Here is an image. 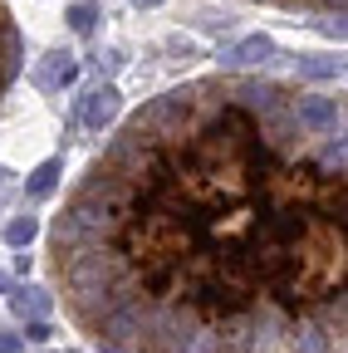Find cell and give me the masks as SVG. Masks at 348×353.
<instances>
[{
    "instance_id": "cell-12",
    "label": "cell",
    "mask_w": 348,
    "mask_h": 353,
    "mask_svg": "<svg viewBox=\"0 0 348 353\" xmlns=\"http://www.w3.org/2000/svg\"><path fill=\"white\" fill-rule=\"evenodd\" d=\"M50 334H54V329H50L45 319H34V324H30V339H34V343H50Z\"/></svg>"
},
{
    "instance_id": "cell-9",
    "label": "cell",
    "mask_w": 348,
    "mask_h": 353,
    "mask_svg": "<svg viewBox=\"0 0 348 353\" xmlns=\"http://www.w3.org/2000/svg\"><path fill=\"white\" fill-rule=\"evenodd\" d=\"M34 231H39V221H34V216H15L10 226H6V241H10V245H30Z\"/></svg>"
},
{
    "instance_id": "cell-8",
    "label": "cell",
    "mask_w": 348,
    "mask_h": 353,
    "mask_svg": "<svg viewBox=\"0 0 348 353\" xmlns=\"http://www.w3.org/2000/svg\"><path fill=\"white\" fill-rule=\"evenodd\" d=\"M54 182H59V162H39V167H34V176H30V196L54 192Z\"/></svg>"
},
{
    "instance_id": "cell-1",
    "label": "cell",
    "mask_w": 348,
    "mask_h": 353,
    "mask_svg": "<svg viewBox=\"0 0 348 353\" xmlns=\"http://www.w3.org/2000/svg\"><path fill=\"white\" fill-rule=\"evenodd\" d=\"M50 275L103 353H338L343 103L260 74L157 94L69 187Z\"/></svg>"
},
{
    "instance_id": "cell-10",
    "label": "cell",
    "mask_w": 348,
    "mask_h": 353,
    "mask_svg": "<svg viewBox=\"0 0 348 353\" xmlns=\"http://www.w3.org/2000/svg\"><path fill=\"white\" fill-rule=\"evenodd\" d=\"M94 20H99L94 6H74V10H69V25H74L79 34H94Z\"/></svg>"
},
{
    "instance_id": "cell-3",
    "label": "cell",
    "mask_w": 348,
    "mask_h": 353,
    "mask_svg": "<svg viewBox=\"0 0 348 353\" xmlns=\"http://www.w3.org/2000/svg\"><path fill=\"white\" fill-rule=\"evenodd\" d=\"M255 6H275L289 15H314L329 30H343V0H255Z\"/></svg>"
},
{
    "instance_id": "cell-13",
    "label": "cell",
    "mask_w": 348,
    "mask_h": 353,
    "mask_svg": "<svg viewBox=\"0 0 348 353\" xmlns=\"http://www.w3.org/2000/svg\"><path fill=\"white\" fill-rule=\"evenodd\" d=\"M6 290H10V275H6V270H0V294H6Z\"/></svg>"
},
{
    "instance_id": "cell-11",
    "label": "cell",
    "mask_w": 348,
    "mask_h": 353,
    "mask_svg": "<svg viewBox=\"0 0 348 353\" xmlns=\"http://www.w3.org/2000/svg\"><path fill=\"white\" fill-rule=\"evenodd\" d=\"M0 353H25V339L20 334H0Z\"/></svg>"
},
{
    "instance_id": "cell-7",
    "label": "cell",
    "mask_w": 348,
    "mask_h": 353,
    "mask_svg": "<svg viewBox=\"0 0 348 353\" xmlns=\"http://www.w3.org/2000/svg\"><path fill=\"white\" fill-rule=\"evenodd\" d=\"M10 309H15L20 319H45V314H50V294L34 290V285H20V290L10 294Z\"/></svg>"
},
{
    "instance_id": "cell-2",
    "label": "cell",
    "mask_w": 348,
    "mask_h": 353,
    "mask_svg": "<svg viewBox=\"0 0 348 353\" xmlns=\"http://www.w3.org/2000/svg\"><path fill=\"white\" fill-rule=\"evenodd\" d=\"M20 64H25V39H20V25H15V15H10L6 6H0V99L10 94V83H15Z\"/></svg>"
},
{
    "instance_id": "cell-4",
    "label": "cell",
    "mask_w": 348,
    "mask_h": 353,
    "mask_svg": "<svg viewBox=\"0 0 348 353\" xmlns=\"http://www.w3.org/2000/svg\"><path fill=\"white\" fill-rule=\"evenodd\" d=\"M74 74H79L74 54H69V50H54V54H45V59H39L34 83H39V88H64V83H74Z\"/></svg>"
},
{
    "instance_id": "cell-6",
    "label": "cell",
    "mask_w": 348,
    "mask_h": 353,
    "mask_svg": "<svg viewBox=\"0 0 348 353\" xmlns=\"http://www.w3.org/2000/svg\"><path fill=\"white\" fill-rule=\"evenodd\" d=\"M270 54H275V39L270 34H245L240 44H231L221 59L226 64H260V59H270Z\"/></svg>"
},
{
    "instance_id": "cell-5",
    "label": "cell",
    "mask_w": 348,
    "mask_h": 353,
    "mask_svg": "<svg viewBox=\"0 0 348 353\" xmlns=\"http://www.w3.org/2000/svg\"><path fill=\"white\" fill-rule=\"evenodd\" d=\"M113 118H118V88L103 83V88H94V94H89V103H83V123H89L94 132H103Z\"/></svg>"
}]
</instances>
